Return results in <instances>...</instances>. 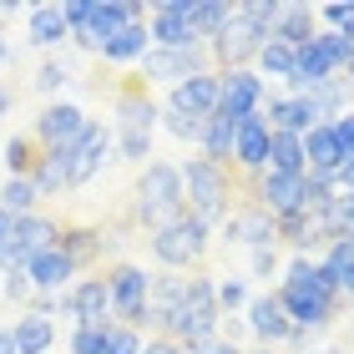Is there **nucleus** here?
<instances>
[{"mask_svg": "<svg viewBox=\"0 0 354 354\" xmlns=\"http://www.w3.org/2000/svg\"><path fill=\"white\" fill-rule=\"evenodd\" d=\"M283 304V314H288V324L294 329H324L334 314L344 309V299H339V288H334V279L324 268H319V259H309V253H294V263L283 268V283L273 288Z\"/></svg>", "mask_w": 354, "mask_h": 354, "instance_id": "f257e3e1", "label": "nucleus"}, {"mask_svg": "<svg viewBox=\"0 0 354 354\" xmlns=\"http://www.w3.org/2000/svg\"><path fill=\"white\" fill-rule=\"evenodd\" d=\"M183 172V203H187V218L198 228L213 233L218 223H228V203H233V183H228V167H213L203 157H192Z\"/></svg>", "mask_w": 354, "mask_h": 354, "instance_id": "f03ea898", "label": "nucleus"}, {"mask_svg": "<svg viewBox=\"0 0 354 354\" xmlns=\"http://www.w3.org/2000/svg\"><path fill=\"white\" fill-rule=\"evenodd\" d=\"M137 218H142V228H152V233H162V228L187 218L183 172L172 162H147V172H142V183H137Z\"/></svg>", "mask_w": 354, "mask_h": 354, "instance_id": "7ed1b4c3", "label": "nucleus"}, {"mask_svg": "<svg viewBox=\"0 0 354 354\" xmlns=\"http://www.w3.org/2000/svg\"><path fill=\"white\" fill-rule=\"evenodd\" d=\"M218 294H213V279L207 273H187V294L183 304H177V314H172V324H167V339L172 344H203V339H213L218 334Z\"/></svg>", "mask_w": 354, "mask_h": 354, "instance_id": "20e7f679", "label": "nucleus"}, {"mask_svg": "<svg viewBox=\"0 0 354 354\" xmlns=\"http://www.w3.org/2000/svg\"><path fill=\"white\" fill-rule=\"evenodd\" d=\"M152 127H157V106L147 86H127L117 96V127H111V147L127 162H147L152 157Z\"/></svg>", "mask_w": 354, "mask_h": 354, "instance_id": "39448f33", "label": "nucleus"}, {"mask_svg": "<svg viewBox=\"0 0 354 354\" xmlns=\"http://www.w3.org/2000/svg\"><path fill=\"white\" fill-rule=\"evenodd\" d=\"M61 243V228L51 218H41V213H26V218H15L10 223V238H6V248H0V268L10 273H26V263L36 259V253H46V248H56Z\"/></svg>", "mask_w": 354, "mask_h": 354, "instance_id": "423d86ee", "label": "nucleus"}, {"mask_svg": "<svg viewBox=\"0 0 354 354\" xmlns=\"http://www.w3.org/2000/svg\"><path fill=\"white\" fill-rule=\"evenodd\" d=\"M106 294H111V319L127 329H137L147 319V294H152V273L137 263H117L106 273Z\"/></svg>", "mask_w": 354, "mask_h": 354, "instance_id": "0eeeda50", "label": "nucleus"}, {"mask_svg": "<svg viewBox=\"0 0 354 354\" xmlns=\"http://www.w3.org/2000/svg\"><path fill=\"white\" fill-rule=\"evenodd\" d=\"M203 253H207V228H198L192 218L172 223V228H162V233H152V259L162 263L167 273H187V268H198V263H203Z\"/></svg>", "mask_w": 354, "mask_h": 354, "instance_id": "6e6552de", "label": "nucleus"}, {"mask_svg": "<svg viewBox=\"0 0 354 354\" xmlns=\"http://www.w3.org/2000/svg\"><path fill=\"white\" fill-rule=\"evenodd\" d=\"M263 41H268V30H263L259 21H248V15L233 6L228 30H223L218 41H207V46H213V56H218V66H223V71H243L248 61L263 51Z\"/></svg>", "mask_w": 354, "mask_h": 354, "instance_id": "1a4fd4ad", "label": "nucleus"}, {"mask_svg": "<svg viewBox=\"0 0 354 354\" xmlns=\"http://www.w3.org/2000/svg\"><path fill=\"white\" fill-rule=\"evenodd\" d=\"M268 102V82L259 71H218V117H253Z\"/></svg>", "mask_w": 354, "mask_h": 354, "instance_id": "9d476101", "label": "nucleus"}, {"mask_svg": "<svg viewBox=\"0 0 354 354\" xmlns=\"http://www.w3.org/2000/svg\"><path fill=\"white\" fill-rule=\"evenodd\" d=\"M192 6H198V0H157V6H152V26H147L152 46H162V51L203 46L198 30H192Z\"/></svg>", "mask_w": 354, "mask_h": 354, "instance_id": "9b49d317", "label": "nucleus"}, {"mask_svg": "<svg viewBox=\"0 0 354 354\" xmlns=\"http://www.w3.org/2000/svg\"><path fill=\"white\" fill-rule=\"evenodd\" d=\"M147 15V6H137V0H91V15H86V30H76V46L82 51H96L106 36H117L122 26H132Z\"/></svg>", "mask_w": 354, "mask_h": 354, "instance_id": "f8f14e48", "label": "nucleus"}, {"mask_svg": "<svg viewBox=\"0 0 354 354\" xmlns=\"http://www.w3.org/2000/svg\"><path fill=\"white\" fill-rule=\"evenodd\" d=\"M207 71V51L203 46H187V51H162V46H147V56H142V76L147 82H187V76Z\"/></svg>", "mask_w": 354, "mask_h": 354, "instance_id": "ddd939ff", "label": "nucleus"}, {"mask_svg": "<svg viewBox=\"0 0 354 354\" xmlns=\"http://www.w3.org/2000/svg\"><path fill=\"white\" fill-rule=\"evenodd\" d=\"M61 314L76 319V324H117V319H111L106 273H102V279H82L76 288H66V294H61Z\"/></svg>", "mask_w": 354, "mask_h": 354, "instance_id": "4468645a", "label": "nucleus"}, {"mask_svg": "<svg viewBox=\"0 0 354 354\" xmlns=\"http://www.w3.org/2000/svg\"><path fill=\"white\" fill-rule=\"evenodd\" d=\"M223 238H228V243H243L248 253L253 248H273L279 243V218H273L268 207L248 203V207H238V213L223 223Z\"/></svg>", "mask_w": 354, "mask_h": 354, "instance_id": "2eb2a0df", "label": "nucleus"}, {"mask_svg": "<svg viewBox=\"0 0 354 354\" xmlns=\"http://www.w3.org/2000/svg\"><path fill=\"white\" fill-rule=\"evenodd\" d=\"M111 157V132L102 122H86V132L71 142V187H86Z\"/></svg>", "mask_w": 354, "mask_h": 354, "instance_id": "dca6fc26", "label": "nucleus"}, {"mask_svg": "<svg viewBox=\"0 0 354 354\" xmlns=\"http://www.w3.org/2000/svg\"><path fill=\"white\" fill-rule=\"evenodd\" d=\"M86 122L91 117L76 102H56V106H46L36 117V142L41 147H71V142L86 132Z\"/></svg>", "mask_w": 354, "mask_h": 354, "instance_id": "f3484780", "label": "nucleus"}, {"mask_svg": "<svg viewBox=\"0 0 354 354\" xmlns=\"http://www.w3.org/2000/svg\"><path fill=\"white\" fill-rule=\"evenodd\" d=\"M167 106L183 111V117L207 122L218 111V71H198V76H187V82H177L172 96H167Z\"/></svg>", "mask_w": 354, "mask_h": 354, "instance_id": "a211bd4d", "label": "nucleus"}, {"mask_svg": "<svg viewBox=\"0 0 354 354\" xmlns=\"http://www.w3.org/2000/svg\"><path fill=\"white\" fill-rule=\"evenodd\" d=\"M259 207H268L273 218L304 213V172H259Z\"/></svg>", "mask_w": 354, "mask_h": 354, "instance_id": "6ab92c4d", "label": "nucleus"}, {"mask_svg": "<svg viewBox=\"0 0 354 354\" xmlns=\"http://www.w3.org/2000/svg\"><path fill=\"white\" fill-rule=\"evenodd\" d=\"M268 117L253 111V117H238V132H233V162L243 172H263L268 162Z\"/></svg>", "mask_w": 354, "mask_h": 354, "instance_id": "aec40b11", "label": "nucleus"}, {"mask_svg": "<svg viewBox=\"0 0 354 354\" xmlns=\"http://www.w3.org/2000/svg\"><path fill=\"white\" fill-rule=\"evenodd\" d=\"M248 329L259 334V344L263 349H279L283 339H288V314H283V304H279V294H259V299H248Z\"/></svg>", "mask_w": 354, "mask_h": 354, "instance_id": "412c9836", "label": "nucleus"}, {"mask_svg": "<svg viewBox=\"0 0 354 354\" xmlns=\"http://www.w3.org/2000/svg\"><path fill=\"white\" fill-rule=\"evenodd\" d=\"M30 183H36L41 198L71 192V147H41L36 152V167H30Z\"/></svg>", "mask_w": 354, "mask_h": 354, "instance_id": "4be33fe9", "label": "nucleus"}, {"mask_svg": "<svg viewBox=\"0 0 354 354\" xmlns=\"http://www.w3.org/2000/svg\"><path fill=\"white\" fill-rule=\"evenodd\" d=\"M314 127H319V111H314L309 96H279V102H268V132L304 137V132H314Z\"/></svg>", "mask_w": 354, "mask_h": 354, "instance_id": "5701e85b", "label": "nucleus"}, {"mask_svg": "<svg viewBox=\"0 0 354 354\" xmlns=\"http://www.w3.org/2000/svg\"><path fill=\"white\" fill-rule=\"evenodd\" d=\"M76 273V263L61 253V243L56 248H46V253H36V259L26 263V283L30 288H41V294H56V288H66V279Z\"/></svg>", "mask_w": 354, "mask_h": 354, "instance_id": "b1692460", "label": "nucleus"}, {"mask_svg": "<svg viewBox=\"0 0 354 354\" xmlns=\"http://www.w3.org/2000/svg\"><path fill=\"white\" fill-rule=\"evenodd\" d=\"M314 36H319V15H314V6H304V0H283L279 26H273V36H268V41L304 46V41H314Z\"/></svg>", "mask_w": 354, "mask_h": 354, "instance_id": "393cba45", "label": "nucleus"}, {"mask_svg": "<svg viewBox=\"0 0 354 354\" xmlns=\"http://www.w3.org/2000/svg\"><path fill=\"white\" fill-rule=\"evenodd\" d=\"M96 56H102V61H111V66L142 61V56H147V21H132V26H122L117 36H106L102 46H96Z\"/></svg>", "mask_w": 354, "mask_h": 354, "instance_id": "a878e982", "label": "nucleus"}, {"mask_svg": "<svg viewBox=\"0 0 354 354\" xmlns=\"http://www.w3.org/2000/svg\"><path fill=\"white\" fill-rule=\"evenodd\" d=\"M10 339H15V354H46L56 344V324H51V314H21L10 324Z\"/></svg>", "mask_w": 354, "mask_h": 354, "instance_id": "bb28decb", "label": "nucleus"}, {"mask_svg": "<svg viewBox=\"0 0 354 354\" xmlns=\"http://www.w3.org/2000/svg\"><path fill=\"white\" fill-rule=\"evenodd\" d=\"M71 30H66V15H61V6H30V21H26V41L36 46V51H51V46H61Z\"/></svg>", "mask_w": 354, "mask_h": 354, "instance_id": "cd10ccee", "label": "nucleus"}, {"mask_svg": "<svg viewBox=\"0 0 354 354\" xmlns=\"http://www.w3.org/2000/svg\"><path fill=\"white\" fill-rule=\"evenodd\" d=\"M319 268L334 279L339 299H354V238H334L324 248V259H319Z\"/></svg>", "mask_w": 354, "mask_h": 354, "instance_id": "c85d7f7f", "label": "nucleus"}, {"mask_svg": "<svg viewBox=\"0 0 354 354\" xmlns=\"http://www.w3.org/2000/svg\"><path fill=\"white\" fill-rule=\"evenodd\" d=\"M233 132H238V122L213 111V117H207V127H203V162L228 167V162H233Z\"/></svg>", "mask_w": 354, "mask_h": 354, "instance_id": "c756f323", "label": "nucleus"}, {"mask_svg": "<svg viewBox=\"0 0 354 354\" xmlns=\"http://www.w3.org/2000/svg\"><path fill=\"white\" fill-rule=\"evenodd\" d=\"M263 172H309L304 167V137H294V132H273L268 137V162H263Z\"/></svg>", "mask_w": 354, "mask_h": 354, "instance_id": "7c9ffc66", "label": "nucleus"}, {"mask_svg": "<svg viewBox=\"0 0 354 354\" xmlns=\"http://www.w3.org/2000/svg\"><path fill=\"white\" fill-rule=\"evenodd\" d=\"M228 21H233V6H228V0H198V6H192V30H198L203 46L218 41L223 30H228Z\"/></svg>", "mask_w": 354, "mask_h": 354, "instance_id": "2f4dec72", "label": "nucleus"}, {"mask_svg": "<svg viewBox=\"0 0 354 354\" xmlns=\"http://www.w3.org/2000/svg\"><path fill=\"white\" fill-rule=\"evenodd\" d=\"M253 61H259V76H273V82L294 76V46H283V41H263V51Z\"/></svg>", "mask_w": 354, "mask_h": 354, "instance_id": "473e14b6", "label": "nucleus"}, {"mask_svg": "<svg viewBox=\"0 0 354 354\" xmlns=\"http://www.w3.org/2000/svg\"><path fill=\"white\" fill-rule=\"evenodd\" d=\"M36 203H41V192H36V183H30V177H10V183L0 187V207H6V213H15V218L36 213Z\"/></svg>", "mask_w": 354, "mask_h": 354, "instance_id": "72a5a7b5", "label": "nucleus"}, {"mask_svg": "<svg viewBox=\"0 0 354 354\" xmlns=\"http://www.w3.org/2000/svg\"><path fill=\"white\" fill-rule=\"evenodd\" d=\"M309 102H314V111H319V122H334V117H344V76H334V82H324V86H314L309 91Z\"/></svg>", "mask_w": 354, "mask_h": 354, "instance_id": "f704fd0d", "label": "nucleus"}, {"mask_svg": "<svg viewBox=\"0 0 354 354\" xmlns=\"http://www.w3.org/2000/svg\"><path fill=\"white\" fill-rule=\"evenodd\" d=\"M319 51L329 56V66H334V76H339L349 61H354V36H344V30H319Z\"/></svg>", "mask_w": 354, "mask_h": 354, "instance_id": "c9c22d12", "label": "nucleus"}, {"mask_svg": "<svg viewBox=\"0 0 354 354\" xmlns=\"http://www.w3.org/2000/svg\"><path fill=\"white\" fill-rule=\"evenodd\" d=\"M30 167H36V142L30 137H6V172L10 177H30Z\"/></svg>", "mask_w": 354, "mask_h": 354, "instance_id": "e433bc0d", "label": "nucleus"}, {"mask_svg": "<svg viewBox=\"0 0 354 354\" xmlns=\"http://www.w3.org/2000/svg\"><path fill=\"white\" fill-rule=\"evenodd\" d=\"M157 122H162L177 142H192V147H203V127H207V122H198V117H183V111H172V106H162V111H157Z\"/></svg>", "mask_w": 354, "mask_h": 354, "instance_id": "4c0bfd02", "label": "nucleus"}, {"mask_svg": "<svg viewBox=\"0 0 354 354\" xmlns=\"http://www.w3.org/2000/svg\"><path fill=\"white\" fill-rule=\"evenodd\" d=\"M117 324H76L71 329V354H106V339Z\"/></svg>", "mask_w": 354, "mask_h": 354, "instance_id": "58836bf2", "label": "nucleus"}, {"mask_svg": "<svg viewBox=\"0 0 354 354\" xmlns=\"http://www.w3.org/2000/svg\"><path fill=\"white\" fill-rule=\"evenodd\" d=\"M213 294H218V309H223V314L248 309V288H243V279H223V283H213Z\"/></svg>", "mask_w": 354, "mask_h": 354, "instance_id": "ea45409f", "label": "nucleus"}, {"mask_svg": "<svg viewBox=\"0 0 354 354\" xmlns=\"http://www.w3.org/2000/svg\"><path fill=\"white\" fill-rule=\"evenodd\" d=\"M106 354H142V334L117 324V329H111V339H106Z\"/></svg>", "mask_w": 354, "mask_h": 354, "instance_id": "a19ab883", "label": "nucleus"}, {"mask_svg": "<svg viewBox=\"0 0 354 354\" xmlns=\"http://www.w3.org/2000/svg\"><path fill=\"white\" fill-rule=\"evenodd\" d=\"M66 76H71V71L61 66V61H46V66L36 71V86H41V91H61V86H66Z\"/></svg>", "mask_w": 354, "mask_h": 354, "instance_id": "79ce46f5", "label": "nucleus"}, {"mask_svg": "<svg viewBox=\"0 0 354 354\" xmlns=\"http://www.w3.org/2000/svg\"><path fill=\"white\" fill-rule=\"evenodd\" d=\"M183 354H243L233 339H223V334H213V339H203V344H187Z\"/></svg>", "mask_w": 354, "mask_h": 354, "instance_id": "37998d69", "label": "nucleus"}, {"mask_svg": "<svg viewBox=\"0 0 354 354\" xmlns=\"http://www.w3.org/2000/svg\"><path fill=\"white\" fill-rule=\"evenodd\" d=\"M329 127H334V137H339L344 157H354V111H344V117H334Z\"/></svg>", "mask_w": 354, "mask_h": 354, "instance_id": "c03bdc74", "label": "nucleus"}, {"mask_svg": "<svg viewBox=\"0 0 354 354\" xmlns=\"http://www.w3.org/2000/svg\"><path fill=\"white\" fill-rule=\"evenodd\" d=\"M273 268H279V253L273 248H253V279H268Z\"/></svg>", "mask_w": 354, "mask_h": 354, "instance_id": "a18cd8bd", "label": "nucleus"}, {"mask_svg": "<svg viewBox=\"0 0 354 354\" xmlns=\"http://www.w3.org/2000/svg\"><path fill=\"white\" fill-rule=\"evenodd\" d=\"M142 354H183V344H172L167 334H157V339H147V344H142Z\"/></svg>", "mask_w": 354, "mask_h": 354, "instance_id": "49530a36", "label": "nucleus"}, {"mask_svg": "<svg viewBox=\"0 0 354 354\" xmlns=\"http://www.w3.org/2000/svg\"><path fill=\"white\" fill-rule=\"evenodd\" d=\"M10 223H15V213H6V207H0V248H6V238H10Z\"/></svg>", "mask_w": 354, "mask_h": 354, "instance_id": "de8ad7c7", "label": "nucleus"}, {"mask_svg": "<svg viewBox=\"0 0 354 354\" xmlns=\"http://www.w3.org/2000/svg\"><path fill=\"white\" fill-rule=\"evenodd\" d=\"M0 354H15V339H10V329H0Z\"/></svg>", "mask_w": 354, "mask_h": 354, "instance_id": "09e8293b", "label": "nucleus"}, {"mask_svg": "<svg viewBox=\"0 0 354 354\" xmlns=\"http://www.w3.org/2000/svg\"><path fill=\"white\" fill-rule=\"evenodd\" d=\"M0 117H10V86H0Z\"/></svg>", "mask_w": 354, "mask_h": 354, "instance_id": "8fccbe9b", "label": "nucleus"}, {"mask_svg": "<svg viewBox=\"0 0 354 354\" xmlns=\"http://www.w3.org/2000/svg\"><path fill=\"white\" fill-rule=\"evenodd\" d=\"M309 354H349V349H339V344H324V349H309Z\"/></svg>", "mask_w": 354, "mask_h": 354, "instance_id": "3c124183", "label": "nucleus"}, {"mask_svg": "<svg viewBox=\"0 0 354 354\" xmlns=\"http://www.w3.org/2000/svg\"><path fill=\"white\" fill-rule=\"evenodd\" d=\"M10 56V46H6V30H0V61H6Z\"/></svg>", "mask_w": 354, "mask_h": 354, "instance_id": "603ef678", "label": "nucleus"}, {"mask_svg": "<svg viewBox=\"0 0 354 354\" xmlns=\"http://www.w3.org/2000/svg\"><path fill=\"white\" fill-rule=\"evenodd\" d=\"M344 71H349V76H344V82H349V91H354V61H349V66H344Z\"/></svg>", "mask_w": 354, "mask_h": 354, "instance_id": "864d4df0", "label": "nucleus"}, {"mask_svg": "<svg viewBox=\"0 0 354 354\" xmlns=\"http://www.w3.org/2000/svg\"><path fill=\"white\" fill-rule=\"evenodd\" d=\"M253 354H279V349H263V344H259V349H253Z\"/></svg>", "mask_w": 354, "mask_h": 354, "instance_id": "5fc2aeb1", "label": "nucleus"}, {"mask_svg": "<svg viewBox=\"0 0 354 354\" xmlns=\"http://www.w3.org/2000/svg\"><path fill=\"white\" fill-rule=\"evenodd\" d=\"M349 339H354V334H349Z\"/></svg>", "mask_w": 354, "mask_h": 354, "instance_id": "6e6d98bb", "label": "nucleus"}]
</instances>
